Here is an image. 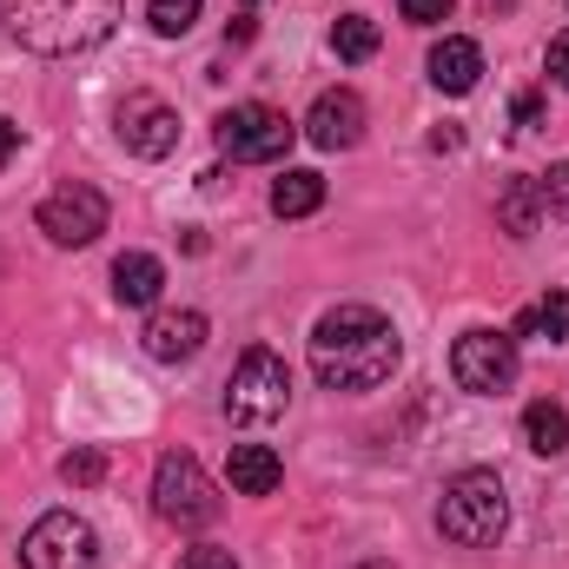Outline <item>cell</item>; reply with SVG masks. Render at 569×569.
<instances>
[{"label":"cell","mask_w":569,"mask_h":569,"mask_svg":"<svg viewBox=\"0 0 569 569\" xmlns=\"http://www.w3.org/2000/svg\"><path fill=\"white\" fill-rule=\"evenodd\" d=\"M252 33H259V27H252V13H239V20H232V27H226V40H232V47H246V40H252Z\"/></svg>","instance_id":"30"},{"label":"cell","mask_w":569,"mask_h":569,"mask_svg":"<svg viewBox=\"0 0 569 569\" xmlns=\"http://www.w3.org/2000/svg\"><path fill=\"white\" fill-rule=\"evenodd\" d=\"M113 127H120V146H127L133 159H166V152L179 146V113H172L159 93H127L120 113H113Z\"/></svg>","instance_id":"10"},{"label":"cell","mask_w":569,"mask_h":569,"mask_svg":"<svg viewBox=\"0 0 569 569\" xmlns=\"http://www.w3.org/2000/svg\"><path fill=\"white\" fill-rule=\"evenodd\" d=\"M457 146H463V133H457V127H450V120H443V127H437V133H430V152H457Z\"/></svg>","instance_id":"29"},{"label":"cell","mask_w":569,"mask_h":569,"mask_svg":"<svg viewBox=\"0 0 569 569\" xmlns=\"http://www.w3.org/2000/svg\"><path fill=\"white\" fill-rule=\"evenodd\" d=\"M179 569H239V557H232L226 543H192V550L179 557Z\"/></svg>","instance_id":"24"},{"label":"cell","mask_w":569,"mask_h":569,"mask_svg":"<svg viewBox=\"0 0 569 569\" xmlns=\"http://www.w3.org/2000/svg\"><path fill=\"white\" fill-rule=\"evenodd\" d=\"M537 192H543V212L569 226V159H557V166H550V172L537 179Z\"/></svg>","instance_id":"23"},{"label":"cell","mask_w":569,"mask_h":569,"mask_svg":"<svg viewBox=\"0 0 569 569\" xmlns=\"http://www.w3.org/2000/svg\"><path fill=\"white\" fill-rule=\"evenodd\" d=\"M239 7H259V0H239Z\"/></svg>","instance_id":"32"},{"label":"cell","mask_w":569,"mask_h":569,"mask_svg":"<svg viewBox=\"0 0 569 569\" xmlns=\"http://www.w3.org/2000/svg\"><path fill=\"white\" fill-rule=\"evenodd\" d=\"M517 371H523V358H517V338H510V331L477 325V331H463V338L450 345V378H457L470 398H497V391H510Z\"/></svg>","instance_id":"6"},{"label":"cell","mask_w":569,"mask_h":569,"mask_svg":"<svg viewBox=\"0 0 569 569\" xmlns=\"http://www.w3.org/2000/svg\"><path fill=\"white\" fill-rule=\"evenodd\" d=\"M100 477H107V450H67V457H60V483L87 490V483H100Z\"/></svg>","instance_id":"22"},{"label":"cell","mask_w":569,"mask_h":569,"mask_svg":"<svg viewBox=\"0 0 569 569\" xmlns=\"http://www.w3.org/2000/svg\"><path fill=\"white\" fill-rule=\"evenodd\" d=\"M398 7H405V20L437 27V20H450V7H457V0H398Z\"/></svg>","instance_id":"25"},{"label":"cell","mask_w":569,"mask_h":569,"mask_svg":"<svg viewBox=\"0 0 569 569\" xmlns=\"http://www.w3.org/2000/svg\"><path fill=\"white\" fill-rule=\"evenodd\" d=\"M523 443H530L537 457H563L569 450V411L550 405V398H537V405L523 411Z\"/></svg>","instance_id":"18"},{"label":"cell","mask_w":569,"mask_h":569,"mask_svg":"<svg viewBox=\"0 0 569 569\" xmlns=\"http://www.w3.org/2000/svg\"><path fill=\"white\" fill-rule=\"evenodd\" d=\"M93 563H100V537L73 510H47L20 537V569H93Z\"/></svg>","instance_id":"8"},{"label":"cell","mask_w":569,"mask_h":569,"mask_svg":"<svg viewBox=\"0 0 569 569\" xmlns=\"http://www.w3.org/2000/svg\"><path fill=\"white\" fill-rule=\"evenodd\" d=\"M477 80H483V47L463 40V33H443L430 47V87L437 93H470Z\"/></svg>","instance_id":"13"},{"label":"cell","mask_w":569,"mask_h":569,"mask_svg":"<svg viewBox=\"0 0 569 569\" xmlns=\"http://www.w3.org/2000/svg\"><path fill=\"white\" fill-rule=\"evenodd\" d=\"M378 40H385V33H378L371 13H345V20L331 27V53H338V60H371Z\"/></svg>","instance_id":"20"},{"label":"cell","mask_w":569,"mask_h":569,"mask_svg":"<svg viewBox=\"0 0 569 569\" xmlns=\"http://www.w3.org/2000/svg\"><path fill=\"white\" fill-rule=\"evenodd\" d=\"M405 358L398 325L378 305H331L311 325V378L325 391H378Z\"/></svg>","instance_id":"1"},{"label":"cell","mask_w":569,"mask_h":569,"mask_svg":"<svg viewBox=\"0 0 569 569\" xmlns=\"http://www.w3.org/2000/svg\"><path fill=\"white\" fill-rule=\"evenodd\" d=\"M127 0H20L13 7V40L40 60H67V53H87L100 40H113Z\"/></svg>","instance_id":"2"},{"label":"cell","mask_w":569,"mask_h":569,"mask_svg":"<svg viewBox=\"0 0 569 569\" xmlns=\"http://www.w3.org/2000/svg\"><path fill=\"white\" fill-rule=\"evenodd\" d=\"M206 311H152V325H146V351L159 358V365H186V358H199L206 351Z\"/></svg>","instance_id":"12"},{"label":"cell","mask_w":569,"mask_h":569,"mask_svg":"<svg viewBox=\"0 0 569 569\" xmlns=\"http://www.w3.org/2000/svg\"><path fill=\"white\" fill-rule=\"evenodd\" d=\"M537 219H543V192H537V179H510L503 199H497V226H503L510 239H530Z\"/></svg>","instance_id":"16"},{"label":"cell","mask_w":569,"mask_h":569,"mask_svg":"<svg viewBox=\"0 0 569 569\" xmlns=\"http://www.w3.org/2000/svg\"><path fill=\"white\" fill-rule=\"evenodd\" d=\"M146 20H152V33H159V40H179V33L199 20V0H152V7H146Z\"/></svg>","instance_id":"21"},{"label":"cell","mask_w":569,"mask_h":569,"mask_svg":"<svg viewBox=\"0 0 569 569\" xmlns=\"http://www.w3.org/2000/svg\"><path fill=\"white\" fill-rule=\"evenodd\" d=\"M284 405H291V371H284V358L266 351V345H252V351L232 365V378H226V418H232V425H279Z\"/></svg>","instance_id":"4"},{"label":"cell","mask_w":569,"mask_h":569,"mask_svg":"<svg viewBox=\"0 0 569 569\" xmlns=\"http://www.w3.org/2000/svg\"><path fill=\"white\" fill-rule=\"evenodd\" d=\"M543 60H550V80H557V87H569V33H557V40H550V53H543Z\"/></svg>","instance_id":"27"},{"label":"cell","mask_w":569,"mask_h":569,"mask_svg":"<svg viewBox=\"0 0 569 569\" xmlns=\"http://www.w3.org/2000/svg\"><path fill=\"white\" fill-rule=\"evenodd\" d=\"M365 569H391V563H365Z\"/></svg>","instance_id":"31"},{"label":"cell","mask_w":569,"mask_h":569,"mask_svg":"<svg viewBox=\"0 0 569 569\" xmlns=\"http://www.w3.org/2000/svg\"><path fill=\"white\" fill-rule=\"evenodd\" d=\"M212 140H219V152H226V159H239V166H272V159H284V152H291L298 127L284 120L279 107H259V100H246V107L219 113Z\"/></svg>","instance_id":"7"},{"label":"cell","mask_w":569,"mask_h":569,"mask_svg":"<svg viewBox=\"0 0 569 569\" xmlns=\"http://www.w3.org/2000/svg\"><path fill=\"white\" fill-rule=\"evenodd\" d=\"M510 338H550V345H563L569 338V291H543V298L517 318Z\"/></svg>","instance_id":"19"},{"label":"cell","mask_w":569,"mask_h":569,"mask_svg":"<svg viewBox=\"0 0 569 569\" xmlns=\"http://www.w3.org/2000/svg\"><path fill=\"white\" fill-rule=\"evenodd\" d=\"M13 152H20V127H13V120H7V113H0V166H7V159H13Z\"/></svg>","instance_id":"28"},{"label":"cell","mask_w":569,"mask_h":569,"mask_svg":"<svg viewBox=\"0 0 569 569\" xmlns=\"http://www.w3.org/2000/svg\"><path fill=\"white\" fill-rule=\"evenodd\" d=\"M510 120H517V133H530V127L543 120V93H517V107H510Z\"/></svg>","instance_id":"26"},{"label":"cell","mask_w":569,"mask_h":569,"mask_svg":"<svg viewBox=\"0 0 569 569\" xmlns=\"http://www.w3.org/2000/svg\"><path fill=\"white\" fill-rule=\"evenodd\" d=\"M305 140L325 146V152H351V146L365 140V100H358L351 87L318 93V100H311V120H305Z\"/></svg>","instance_id":"11"},{"label":"cell","mask_w":569,"mask_h":569,"mask_svg":"<svg viewBox=\"0 0 569 569\" xmlns=\"http://www.w3.org/2000/svg\"><path fill=\"white\" fill-rule=\"evenodd\" d=\"M226 483H232L239 497H272V490L284 483L279 450H266V443H232V457H226Z\"/></svg>","instance_id":"14"},{"label":"cell","mask_w":569,"mask_h":569,"mask_svg":"<svg viewBox=\"0 0 569 569\" xmlns=\"http://www.w3.org/2000/svg\"><path fill=\"white\" fill-rule=\"evenodd\" d=\"M40 232H47L53 246L80 252V246H93V239L107 232V199H100L87 179H67V186H53V192L40 199Z\"/></svg>","instance_id":"9"},{"label":"cell","mask_w":569,"mask_h":569,"mask_svg":"<svg viewBox=\"0 0 569 569\" xmlns=\"http://www.w3.org/2000/svg\"><path fill=\"white\" fill-rule=\"evenodd\" d=\"M318 206H325V179H318L311 166H291L279 186H272V212H279V219H311Z\"/></svg>","instance_id":"17"},{"label":"cell","mask_w":569,"mask_h":569,"mask_svg":"<svg viewBox=\"0 0 569 569\" xmlns=\"http://www.w3.org/2000/svg\"><path fill=\"white\" fill-rule=\"evenodd\" d=\"M159 284H166V266H159L152 252H120V259H113V298H120V305H152Z\"/></svg>","instance_id":"15"},{"label":"cell","mask_w":569,"mask_h":569,"mask_svg":"<svg viewBox=\"0 0 569 569\" xmlns=\"http://www.w3.org/2000/svg\"><path fill=\"white\" fill-rule=\"evenodd\" d=\"M437 530L457 550H497L510 530V490L497 470H457L437 497Z\"/></svg>","instance_id":"3"},{"label":"cell","mask_w":569,"mask_h":569,"mask_svg":"<svg viewBox=\"0 0 569 569\" xmlns=\"http://www.w3.org/2000/svg\"><path fill=\"white\" fill-rule=\"evenodd\" d=\"M152 510L166 523H179V530H206L219 517V490H212V477L199 470L192 450H166L159 457V470H152Z\"/></svg>","instance_id":"5"}]
</instances>
